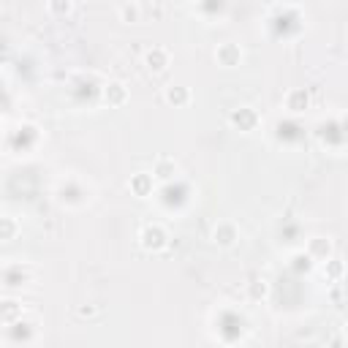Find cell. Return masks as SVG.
<instances>
[{
	"instance_id": "3",
	"label": "cell",
	"mask_w": 348,
	"mask_h": 348,
	"mask_svg": "<svg viewBox=\"0 0 348 348\" xmlns=\"http://www.w3.org/2000/svg\"><path fill=\"white\" fill-rule=\"evenodd\" d=\"M166 60H169L166 49H153V52H147V66H150V68H155V71L166 68Z\"/></svg>"
},
{
	"instance_id": "7",
	"label": "cell",
	"mask_w": 348,
	"mask_h": 348,
	"mask_svg": "<svg viewBox=\"0 0 348 348\" xmlns=\"http://www.w3.org/2000/svg\"><path fill=\"white\" fill-rule=\"evenodd\" d=\"M166 98H169V104H185V101H188V90H185V87H169Z\"/></svg>"
},
{
	"instance_id": "11",
	"label": "cell",
	"mask_w": 348,
	"mask_h": 348,
	"mask_svg": "<svg viewBox=\"0 0 348 348\" xmlns=\"http://www.w3.org/2000/svg\"><path fill=\"white\" fill-rule=\"evenodd\" d=\"M256 117H253L250 112H237L234 117H231V123H237V125H245V123H253Z\"/></svg>"
},
{
	"instance_id": "6",
	"label": "cell",
	"mask_w": 348,
	"mask_h": 348,
	"mask_svg": "<svg viewBox=\"0 0 348 348\" xmlns=\"http://www.w3.org/2000/svg\"><path fill=\"white\" fill-rule=\"evenodd\" d=\"M218 57L223 60L226 66H234V63L240 60V49L231 46V44H226V46H220V49H218Z\"/></svg>"
},
{
	"instance_id": "8",
	"label": "cell",
	"mask_w": 348,
	"mask_h": 348,
	"mask_svg": "<svg viewBox=\"0 0 348 348\" xmlns=\"http://www.w3.org/2000/svg\"><path fill=\"white\" fill-rule=\"evenodd\" d=\"M131 188H133V191H136L139 196H144V193H147V188H150V180H147V174H139V177H133Z\"/></svg>"
},
{
	"instance_id": "13",
	"label": "cell",
	"mask_w": 348,
	"mask_h": 348,
	"mask_svg": "<svg viewBox=\"0 0 348 348\" xmlns=\"http://www.w3.org/2000/svg\"><path fill=\"white\" fill-rule=\"evenodd\" d=\"M49 9H52V11H66V14H68V11H71V3H52Z\"/></svg>"
},
{
	"instance_id": "12",
	"label": "cell",
	"mask_w": 348,
	"mask_h": 348,
	"mask_svg": "<svg viewBox=\"0 0 348 348\" xmlns=\"http://www.w3.org/2000/svg\"><path fill=\"white\" fill-rule=\"evenodd\" d=\"M120 14H123L125 19H133L139 14V9H136V6H120Z\"/></svg>"
},
{
	"instance_id": "2",
	"label": "cell",
	"mask_w": 348,
	"mask_h": 348,
	"mask_svg": "<svg viewBox=\"0 0 348 348\" xmlns=\"http://www.w3.org/2000/svg\"><path fill=\"white\" fill-rule=\"evenodd\" d=\"M234 240H237V231H234L231 223H220V228H215V242H220V245H231Z\"/></svg>"
},
{
	"instance_id": "10",
	"label": "cell",
	"mask_w": 348,
	"mask_h": 348,
	"mask_svg": "<svg viewBox=\"0 0 348 348\" xmlns=\"http://www.w3.org/2000/svg\"><path fill=\"white\" fill-rule=\"evenodd\" d=\"M14 220H9V218H0V237H9V234H14Z\"/></svg>"
},
{
	"instance_id": "5",
	"label": "cell",
	"mask_w": 348,
	"mask_h": 348,
	"mask_svg": "<svg viewBox=\"0 0 348 348\" xmlns=\"http://www.w3.org/2000/svg\"><path fill=\"white\" fill-rule=\"evenodd\" d=\"M305 106H307V93L305 90H294L288 96V109H291V112H302Z\"/></svg>"
},
{
	"instance_id": "4",
	"label": "cell",
	"mask_w": 348,
	"mask_h": 348,
	"mask_svg": "<svg viewBox=\"0 0 348 348\" xmlns=\"http://www.w3.org/2000/svg\"><path fill=\"white\" fill-rule=\"evenodd\" d=\"M106 101H109V104H123V101H125V87L120 82H112L106 87Z\"/></svg>"
},
{
	"instance_id": "1",
	"label": "cell",
	"mask_w": 348,
	"mask_h": 348,
	"mask_svg": "<svg viewBox=\"0 0 348 348\" xmlns=\"http://www.w3.org/2000/svg\"><path fill=\"white\" fill-rule=\"evenodd\" d=\"M141 240H144V248H161V245H163V231L158 226L155 228H144Z\"/></svg>"
},
{
	"instance_id": "14",
	"label": "cell",
	"mask_w": 348,
	"mask_h": 348,
	"mask_svg": "<svg viewBox=\"0 0 348 348\" xmlns=\"http://www.w3.org/2000/svg\"><path fill=\"white\" fill-rule=\"evenodd\" d=\"M14 305H17V302H6V315H14V313H17V307H14Z\"/></svg>"
},
{
	"instance_id": "9",
	"label": "cell",
	"mask_w": 348,
	"mask_h": 348,
	"mask_svg": "<svg viewBox=\"0 0 348 348\" xmlns=\"http://www.w3.org/2000/svg\"><path fill=\"white\" fill-rule=\"evenodd\" d=\"M155 174H158V177H171V174H174V163H169V161H163V158H161L158 166H155Z\"/></svg>"
}]
</instances>
